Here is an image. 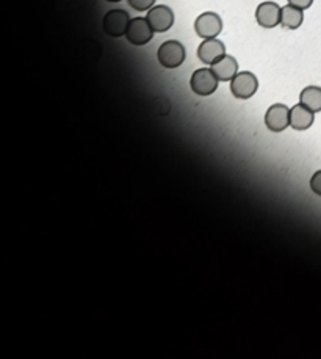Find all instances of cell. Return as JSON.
<instances>
[{
    "mask_svg": "<svg viewBox=\"0 0 321 359\" xmlns=\"http://www.w3.org/2000/svg\"><path fill=\"white\" fill-rule=\"evenodd\" d=\"M157 60L166 69L179 68L185 61V47L179 41H165L157 50Z\"/></svg>",
    "mask_w": 321,
    "mask_h": 359,
    "instance_id": "obj_1",
    "label": "cell"
},
{
    "mask_svg": "<svg viewBox=\"0 0 321 359\" xmlns=\"http://www.w3.org/2000/svg\"><path fill=\"white\" fill-rule=\"evenodd\" d=\"M218 78L213 74L212 69L208 68H201L193 72V76L190 78V87L193 89L195 94L198 96L207 98L217 91L218 88Z\"/></svg>",
    "mask_w": 321,
    "mask_h": 359,
    "instance_id": "obj_2",
    "label": "cell"
},
{
    "mask_svg": "<svg viewBox=\"0 0 321 359\" xmlns=\"http://www.w3.org/2000/svg\"><path fill=\"white\" fill-rule=\"evenodd\" d=\"M258 88L257 77L250 71L236 72V76L230 80V93L236 99H250L256 94Z\"/></svg>",
    "mask_w": 321,
    "mask_h": 359,
    "instance_id": "obj_3",
    "label": "cell"
},
{
    "mask_svg": "<svg viewBox=\"0 0 321 359\" xmlns=\"http://www.w3.org/2000/svg\"><path fill=\"white\" fill-rule=\"evenodd\" d=\"M129 22H131V18H129L127 11L121 8L110 10L109 13H105L102 19V29L105 35L111 38H121L126 35Z\"/></svg>",
    "mask_w": 321,
    "mask_h": 359,
    "instance_id": "obj_4",
    "label": "cell"
},
{
    "mask_svg": "<svg viewBox=\"0 0 321 359\" xmlns=\"http://www.w3.org/2000/svg\"><path fill=\"white\" fill-rule=\"evenodd\" d=\"M124 36L133 46H144L154 36V30H152V27L146 18H135L129 22V27Z\"/></svg>",
    "mask_w": 321,
    "mask_h": 359,
    "instance_id": "obj_5",
    "label": "cell"
},
{
    "mask_svg": "<svg viewBox=\"0 0 321 359\" xmlns=\"http://www.w3.org/2000/svg\"><path fill=\"white\" fill-rule=\"evenodd\" d=\"M223 30V21L217 13L212 11H206L198 16V19L195 22V32L196 35L202 39L208 38H217Z\"/></svg>",
    "mask_w": 321,
    "mask_h": 359,
    "instance_id": "obj_6",
    "label": "cell"
},
{
    "mask_svg": "<svg viewBox=\"0 0 321 359\" xmlns=\"http://www.w3.org/2000/svg\"><path fill=\"white\" fill-rule=\"evenodd\" d=\"M146 19H148L152 30L157 33H165L174 25V13L170 7H166V5H157V7H152L148 11Z\"/></svg>",
    "mask_w": 321,
    "mask_h": 359,
    "instance_id": "obj_7",
    "label": "cell"
},
{
    "mask_svg": "<svg viewBox=\"0 0 321 359\" xmlns=\"http://www.w3.org/2000/svg\"><path fill=\"white\" fill-rule=\"evenodd\" d=\"M265 124L272 132H283L290 126V109L284 104H274L267 110Z\"/></svg>",
    "mask_w": 321,
    "mask_h": 359,
    "instance_id": "obj_8",
    "label": "cell"
},
{
    "mask_svg": "<svg viewBox=\"0 0 321 359\" xmlns=\"http://www.w3.org/2000/svg\"><path fill=\"white\" fill-rule=\"evenodd\" d=\"M223 55H226V46L217 38L204 39L198 47V57L202 63L206 65L212 66L215 61L221 58Z\"/></svg>",
    "mask_w": 321,
    "mask_h": 359,
    "instance_id": "obj_9",
    "label": "cell"
},
{
    "mask_svg": "<svg viewBox=\"0 0 321 359\" xmlns=\"http://www.w3.org/2000/svg\"><path fill=\"white\" fill-rule=\"evenodd\" d=\"M256 21L263 29H274L280 24V7L276 2H262L256 10Z\"/></svg>",
    "mask_w": 321,
    "mask_h": 359,
    "instance_id": "obj_10",
    "label": "cell"
},
{
    "mask_svg": "<svg viewBox=\"0 0 321 359\" xmlns=\"http://www.w3.org/2000/svg\"><path fill=\"white\" fill-rule=\"evenodd\" d=\"M210 69L219 82H230L239 72V63L230 55H223L221 58L210 66Z\"/></svg>",
    "mask_w": 321,
    "mask_h": 359,
    "instance_id": "obj_11",
    "label": "cell"
},
{
    "mask_svg": "<svg viewBox=\"0 0 321 359\" xmlns=\"http://www.w3.org/2000/svg\"><path fill=\"white\" fill-rule=\"evenodd\" d=\"M315 113L300 102L290 109V127L295 131H307L313 124Z\"/></svg>",
    "mask_w": 321,
    "mask_h": 359,
    "instance_id": "obj_12",
    "label": "cell"
},
{
    "mask_svg": "<svg viewBox=\"0 0 321 359\" xmlns=\"http://www.w3.org/2000/svg\"><path fill=\"white\" fill-rule=\"evenodd\" d=\"M304 21V13L301 8L293 7V5H285L280 8V25L289 30L300 29Z\"/></svg>",
    "mask_w": 321,
    "mask_h": 359,
    "instance_id": "obj_13",
    "label": "cell"
},
{
    "mask_svg": "<svg viewBox=\"0 0 321 359\" xmlns=\"http://www.w3.org/2000/svg\"><path fill=\"white\" fill-rule=\"evenodd\" d=\"M300 102L312 110L313 113L321 111V88L320 87H306L300 94Z\"/></svg>",
    "mask_w": 321,
    "mask_h": 359,
    "instance_id": "obj_14",
    "label": "cell"
},
{
    "mask_svg": "<svg viewBox=\"0 0 321 359\" xmlns=\"http://www.w3.org/2000/svg\"><path fill=\"white\" fill-rule=\"evenodd\" d=\"M129 5L137 11H149L154 7L155 0H127Z\"/></svg>",
    "mask_w": 321,
    "mask_h": 359,
    "instance_id": "obj_15",
    "label": "cell"
},
{
    "mask_svg": "<svg viewBox=\"0 0 321 359\" xmlns=\"http://www.w3.org/2000/svg\"><path fill=\"white\" fill-rule=\"evenodd\" d=\"M311 188L315 195L321 196V170L315 173L311 179Z\"/></svg>",
    "mask_w": 321,
    "mask_h": 359,
    "instance_id": "obj_16",
    "label": "cell"
},
{
    "mask_svg": "<svg viewBox=\"0 0 321 359\" xmlns=\"http://www.w3.org/2000/svg\"><path fill=\"white\" fill-rule=\"evenodd\" d=\"M289 3L293 5V7L301 8L304 11V10H307V8L312 7L313 0H289Z\"/></svg>",
    "mask_w": 321,
    "mask_h": 359,
    "instance_id": "obj_17",
    "label": "cell"
},
{
    "mask_svg": "<svg viewBox=\"0 0 321 359\" xmlns=\"http://www.w3.org/2000/svg\"><path fill=\"white\" fill-rule=\"evenodd\" d=\"M107 2H115L116 3V2H121V0H107Z\"/></svg>",
    "mask_w": 321,
    "mask_h": 359,
    "instance_id": "obj_18",
    "label": "cell"
}]
</instances>
